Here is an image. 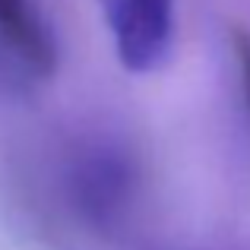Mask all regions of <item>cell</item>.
I'll list each match as a JSON object with an SVG mask.
<instances>
[{"label":"cell","instance_id":"cell-1","mask_svg":"<svg viewBox=\"0 0 250 250\" xmlns=\"http://www.w3.org/2000/svg\"><path fill=\"white\" fill-rule=\"evenodd\" d=\"M177 0H104L114 54L130 73H155L174 48Z\"/></svg>","mask_w":250,"mask_h":250},{"label":"cell","instance_id":"cell-3","mask_svg":"<svg viewBox=\"0 0 250 250\" xmlns=\"http://www.w3.org/2000/svg\"><path fill=\"white\" fill-rule=\"evenodd\" d=\"M231 51H234V63H238V80H241V92L250 111V32L234 25L231 29Z\"/></svg>","mask_w":250,"mask_h":250},{"label":"cell","instance_id":"cell-2","mask_svg":"<svg viewBox=\"0 0 250 250\" xmlns=\"http://www.w3.org/2000/svg\"><path fill=\"white\" fill-rule=\"evenodd\" d=\"M0 48L19 70L38 80L57 70L54 32L35 0H0Z\"/></svg>","mask_w":250,"mask_h":250}]
</instances>
